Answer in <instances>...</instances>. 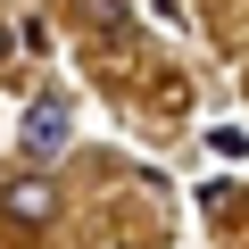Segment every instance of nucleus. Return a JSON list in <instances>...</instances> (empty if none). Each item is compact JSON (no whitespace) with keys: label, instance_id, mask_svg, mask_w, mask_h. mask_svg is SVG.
<instances>
[{"label":"nucleus","instance_id":"1","mask_svg":"<svg viewBox=\"0 0 249 249\" xmlns=\"http://www.w3.org/2000/svg\"><path fill=\"white\" fill-rule=\"evenodd\" d=\"M17 142H25V158H58V150L75 142V108H67L58 91H42V100L25 108V124H17Z\"/></svg>","mask_w":249,"mask_h":249},{"label":"nucleus","instance_id":"2","mask_svg":"<svg viewBox=\"0 0 249 249\" xmlns=\"http://www.w3.org/2000/svg\"><path fill=\"white\" fill-rule=\"evenodd\" d=\"M0 216H9V224H50L58 216V191L50 183H0Z\"/></svg>","mask_w":249,"mask_h":249},{"label":"nucleus","instance_id":"3","mask_svg":"<svg viewBox=\"0 0 249 249\" xmlns=\"http://www.w3.org/2000/svg\"><path fill=\"white\" fill-rule=\"evenodd\" d=\"M83 17L91 25H124V0H83Z\"/></svg>","mask_w":249,"mask_h":249},{"label":"nucleus","instance_id":"4","mask_svg":"<svg viewBox=\"0 0 249 249\" xmlns=\"http://www.w3.org/2000/svg\"><path fill=\"white\" fill-rule=\"evenodd\" d=\"M0 58H9V25H0Z\"/></svg>","mask_w":249,"mask_h":249}]
</instances>
